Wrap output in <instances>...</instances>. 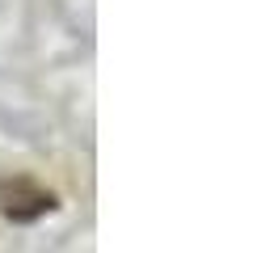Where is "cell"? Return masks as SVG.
I'll return each instance as SVG.
<instances>
[{
	"instance_id": "obj_1",
	"label": "cell",
	"mask_w": 257,
	"mask_h": 253,
	"mask_svg": "<svg viewBox=\"0 0 257 253\" xmlns=\"http://www.w3.org/2000/svg\"><path fill=\"white\" fill-rule=\"evenodd\" d=\"M55 211V194L30 173H0V215L13 224H34Z\"/></svg>"
}]
</instances>
